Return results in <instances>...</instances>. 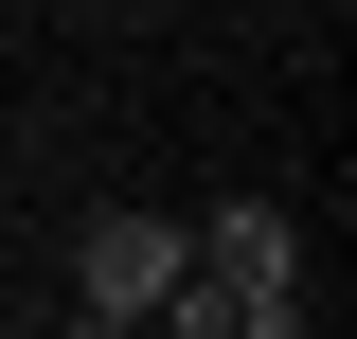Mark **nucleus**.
I'll list each match as a JSON object with an SVG mask.
<instances>
[{
	"mask_svg": "<svg viewBox=\"0 0 357 339\" xmlns=\"http://www.w3.org/2000/svg\"><path fill=\"white\" fill-rule=\"evenodd\" d=\"M197 286H215V339H304V232H286V197H215L197 214Z\"/></svg>",
	"mask_w": 357,
	"mask_h": 339,
	"instance_id": "f257e3e1",
	"label": "nucleus"
},
{
	"mask_svg": "<svg viewBox=\"0 0 357 339\" xmlns=\"http://www.w3.org/2000/svg\"><path fill=\"white\" fill-rule=\"evenodd\" d=\"M178 268H197V232H178L161 197H107V214L72 232V322H89V339H143V322L178 303Z\"/></svg>",
	"mask_w": 357,
	"mask_h": 339,
	"instance_id": "f03ea898",
	"label": "nucleus"
}]
</instances>
